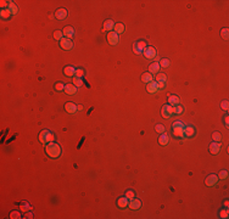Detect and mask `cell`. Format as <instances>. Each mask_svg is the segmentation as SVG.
I'll return each instance as SVG.
<instances>
[{
  "mask_svg": "<svg viewBox=\"0 0 229 219\" xmlns=\"http://www.w3.org/2000/svg\"><path fill=\"white\" fill-rule=\"evenodd\" d=\"M156 49H155L154 46H146L145 49H144V51H143V55L146 57V58H149V60H152L154 57H156Z\"/></svg>",
  "mask_w": 229,
  "mask_h": 219,
  "instance_id": "cell-5",
  "label": "cell"
},
{
  "mask_svg": "<svg viewBox=\"0 0 229 219\" xmlns=\"http://www.w3.org/2000/svg\"><path fill=\"white\" fill-rule=\"evenodd\" d=\"M73 84H75L77 88H78V86H82V85H83V80H82V78L75 77V79H73Z\"/></svg>",
  "mask_w": 229,
  "mask_h": 219,
  "instance_id": "cell-37",
  "label": "cell"
},
{
  "mask_svg": "<svg viewBox=\"0 0 229 219\" xmlns=\"http://www.w3.org/2000/svg\"><path fill=\"white\" fill-rule=\"evenodd\" d=\"M217 177H218V179H227L228 178V172L227 171H221Z\"/></svg>",
  "mask_w": 229,
  "mask_h": 219,
  "instance_id": "cell-39",
  "label": "cell"
},
{
  "mask_svg": "<svg viewBox=\"0 0 229 219\" xmlns=\"http://www.w3.org/2000/svg\"><path fill=\"white\" fill-rule=\"evenodd\" d=\"M45 152L50 158H57L61 155V147L56 143H49L45 146Z\"/></svg>",
  "mask_w": 229,
  "mask_h": 219,
  "instance_id": "cell-1",
  "label": "cell"
},
{
  "mask_svg": "<svg viewBox=\"0 0 229 219\" xmlns=\"http://www.w3.org/2000/svg\"><path fill=\"white\" fill-rule=\"evenodd\" d=\"M12 15L11 11L9 10V9H1V11H0V16H1L3 18H9Z\"/></svg>",
  "mask_w": 229,
  "mask_h": 219,
  "instance_id": "cell-27",
  "label": "cell"
},
{
  "mask_svg": "<svg viewBox=\"0 0 229 219\" xmlns=\"http://www.w3.org/2000/svg\"><path fill=\"white\" fill-rule=\"evenodd\" d=\"M145 48H146V42H144V40H139V42L133 44V51H134L136 55L143 54Z\"/></svg>",
  "mask_w": 229,
  "mask_h": 219,
  "instance_id": "cell-4",
  "label": "cell"
},
{
  "mask_svg": "<svg viewBox=\"0 0 229 219\" xmlns=\"http://www.w3.org/2000/svg\"><path fill=\"white\" fill-rule=\"evenodd\" d=\"M54 38L57 40V42H60V40L63 38V33L62 31H55L54 32Z\"/></svg>",
  "mask_w": 229,
  "mask_h": 219,
  "instance_id": "cell-30",
  "label": "cell"
},
{
  "mask_svg": "<svg viewBox=\"0 0 229 219\" xmlns=\"http://www.w3.org/2000/svg\"><path fill=\"white\" fill-rule=\"evenodd\" d=\"M113 29H114V32H116L117 34H120V33H124V31H126V26L123 25V23H116V25H114V27H113Z\"/></svg>",
  "mask_w": 229,
  "mask_h": 219,
  "instance_id": "cell-25",
  "label": "cell"
},
{
  "mask_svg": "<svg viewBox=\"0 0 229 219\" xmlns=\"http://www.w3.org/2000/svg\"><path fill=\"white\" fill-rule=\"evenodd\" d=\"M67 15H68V12L66 9H57L56 12H55V17H56L57 20H65Z\"/></svg>",
  "mask_w": 229,
  "mask_h": 219,
  "instance_id": "cell-13",
  "label": "cell"
},
{
  "mask_svg": "<svg viewBox=\"0 0 229 219\" xmlns=\"http://www.w3.org/2000/svg\"><path fill=\"white\" fill-rule=\"evenodd\" d=\"M173 111H174L176 115H182L183 111H184V108H183V106H180V105H177V106L173 107Z\"/></svg>",
  "mask_w": 229,
  "mask_h": 219,
  "instance_id": "cell-35",
  "label": "cell"
},
{
  "mask_svg": "<svg viewBox=\"0 0 229 219\" xmlns=\"http://www.w3.org/2000/svg\"><path fill=\"white\" fill-rule=\"evenodd\" d=\"M7 9L11 11V13H12V15H15V13H17V12H18V7H17V5H16L15 3H12V1H10V3H9V7H7Z\"/></svg>",
  "mask_w": 229,
  "mask_h": 219,
  "instance_id": "cell-26",
  "label": "cell"
},
{
  "mask_svg": "<svg viewBox=\"0 0 229 219\" xmlns=\"http://www.w3.org/2000/svg\"><path fill=\"white\" fill-rule=\"evenodd\" d=\"M158 63H160V67L166 68V67H168V66H169V60H168V58H161Z\"/></svg>",
  "mask_w": 229,
  "mask_h": 219,
  "instance_id": "cell-33",
  "label": "cell"
},
{
  "mask_svg": "<svg viewBox=\"0 0 229 219\" xmlns=\"http://www.w3.org/2000/svg\"><path fill=\"white\" fill-rule=\"evenodd\" d=\"M113 27H114V22L112 20H106V21L104 22V29H103V32H105V31H112Z\"/></svg>",
  "mask_w": 229,
  "mask_h": 219,
  "instance_id": "cell-21",
  "label": "cell"
},
{
  "mask_svg": "<svg viewBox=\"0 0 229 219\" xmlns=\"http://www.w3.org/2000/svg\"><path fill=\"white\" fill-rule=\"evenodd\" d=\"M65 110H66V112L71 113V115H73V113H76L77 111H78L76 104H73V102H66L65 104Z\"/></svg>",
  "mask_w": 229,
  "mask_h": 219,
  "instance_id": "cell-15",
  "label": "cell"
},
{
  "mask_svg": "<svg viewBox=\"0 0 229 219\" xmlns=\"http://www.w3.org/2000/svg\"><path fill=\"white\" fill-rule=\"evenodd\" d=\"M54 139H55V135L48 129L42 130L40 131V134H39V141L42 144H44V145H47L49 143H53Z\"/></svg>",
  "mask_w": 229,
  "mask_h": 219,
  "instance_id": "cell-3",
  "label": "cell"
},
{
  "mask_svg": "<svg viewBox=\"0 0 229 219\" xmlns=\"http://www.w3.org/2000/svg\"><path fill=\"white\" fill-rule=\"evenodd\" d=\"M212 140L217 141V143H221L222 141V134L219 133V131H214V133H212Z\"/></svg>",
  "mask_w": 229,
  "mask_h": 219,
  "instance_id": "cell-28",
  "label": "cell"
},
{
  "mask_svg": "<svg viewBox=\"0 0 229 219\" xmlns=\"http://www.w3.org/2000/svg\"><path fill=\"white\" fill-rule=\"evenodd\" d=\"M107 42L111 45H117L118 42H120V36L116 32H109L107 34Z\"/></svg>",
  "mask_w": 229,
  "mask_h": 219,
  "instance_id": "cell-7",
  "label": "cell"
},
{
  "mask_svg": "<svg viewBox=\"0 0 229 219\" xmlns=\"http://www.w3.org/2000/svg\"><path fill=\"white\" fill-rule=\"evenodd\" d=\"M158 71H160V63L158 62H152V63H150V66H149V73H151V74H157L158 73Z\"/></svg>",
  "mask_w": 229,
  "mask_h": 219,
  "instance_id": "cell-18",
  "label": "cell"
},
{
  "mask_svg": "<svg viewBox=\"0 0 229 219\" xmlns=\"http://www.w3.org/2000/svg\"><path fill=\"white\" fill-rule=\"evenodd\" d=\"M221 36H222L223 39L227 40L229 38V29L228 28H222L221 29Z\"/></svg>",
  "mask_w": 229,
  "mask_h": 219,
  "instance_id": "cell-32",
  "label": "cell"
},
{
  "mask_svg": "<svg viewBox=\"0 0 229 219\" xmlns=\"http://www.w3.org/2000/svg\"><path fill=\"white\" fill-rule=\"evenodd\" d=\"M173 113H174V111H173V106H171V105H163L162 108H161V115L162 117L164 118H169Z\"/></svg>",
  "mask_w": 229,
  "mask_h": 219,
  "instance_id": "cell-6",
  "label": "cell"
},
{
  "mask_svg": "<svg viewBox=\"0 0 229 219\" xmlns=\"http://www.w3.org/2000/svg\"><path fill=\"white\" fill-rule=\"evenodd\" d=\"M65 91L67 95H75L77 93V86L75 84H66L65 85Z\"/></svg>",
  "mask_w": 229,
  "mask_h": 219,
  "instance_id": "cell-17",
  "label": "cell"
},
{
  "mask_svg": "<svg viewBox=\"0 0 229 219\" xmlns=\"http://www.w3.org/2000/svg\"><path fill=\"white\" fill-rule=\"evenodd\" d=\"M219 216H221V218H223V219H227L228 218V211L227 209H223V211L219 212Z\"/></svg>",
  "mask_w": 229,
  "mask_h": 219,
  "instance_id": "cell-41",
  "label": "cell"
},
{
  "mask_svg": "<svg viewBox=\"0 0 229 219\" xmlns=\"http://www.w3.org/2000/svg\"><path fill=\"white\" fill-rule=\"evenodd\" d=\"M128 207H129L130 209H134V211H136V209H139L140 207H141V202H140V200H138V198H132V200H129V203H128Z\"/></svg>",
  "mask_w": 229,
  "mask_h": 219,
  "instance_id": "cell-12",
  "label": "cell"
},
{
  "mask_svg": "<svg viewBox=\"0 0 229 219\" xmlns=\"http://www.w3.org/2000/svg\"><path fill=\"white\" fill-rule=\"evenodd\" d=\"M224 123H226V125H228V124H229V117H228V116H226V117H224Z\"/></svg>",
  "mask_w": 229,
  "mask_h": 219,
  "instance_id": "cell-46",
  "label": "cell"
},
{
  "mask_svg": "<svg viewBox=\"0 0 229 219\" xmlns=\"http://www.w3.org/2000/svg\"><path fill=\"white\" fill-rule=\"evenodd\" d=\"M0 6H1L3 9L6 7V6L9 7V4H7V1H5V0H3V1H0Z\"/></svg>",
  "mask_w": 229,
  "mask_h": 219,
  "instance_id": "cell-43",
  "label": "cell"
},
{
  "mask_svg": "<svg viewBox=\"0 0 229 219\" xmlns=\"http://www.w3.org/2000/svg\"><path fill=\"white\" fill-rule=\"evenodd\" d=\"M62 33H63V35H65V38L71 39L72 36L75 35V29H73V27H71V26H66L65 28H63Z\"/></svg>",
  "mask_w": 229,
  "mask_h": 219,
  "instance_id": "cell-14",
  "label": "cell"
},
{
  "mask_svg": "<svg viewBox=\"0 0 229 219\" xmlns=\"http://www.w3.org/2000/svg\"><path fill=\"white\" fill-rule=\"evenodd\" d=\"M26 218H28V219L33 218V214H32V213H26Z\"/></svg>",
  "mask_w": 229,
  "mask_h": 219,
  "instance_id": "cell-47",
  "label": "cell"
},
{
  "mask_svg": "<svg viewBox=\"0 0 229 219\" xmlns=\"http://www.w3.org/2000/svg\"><path fill=\"white\" fill-rule=\"evenodd\" d=\"M11 218H21V217H20V213L12 212V213H11Z\"/></svg>",
  "mask_w": 229,
  "mask_h": 219,
  "instance_id": "cell-44",
  "label": "cell"
},
{
  "mask_svg": "<svg viewBox=\"0 0 229 219\" xmlns=\"http://www.w3.org/2000/svg\"><path fill=\"white\" fill-rule=\"evenodd\" d=\"M166 79H167V77H166V74H164V73H157V74H156V82H158V83H160V82H163V83H164V82H166Z\"/></svg>",
  "mask_w": 229,
  "mask_h": 219,
  "instance_id": "cell-29",
  "label": "cell"
},
{
  "mask_svg": "<svg viewBox=\"0 0 229 219\" xmlns=\"http://www.w3.org/2000/svg\"><path fill=\"white\" fill-rule=\"evenodd\" d=\"M168 141H169V138H168V135L166 134V133H162L161 135H160V138H158V144L160 145H167L168 144Z\"/></svg>",
  "mask_w": 229,
  "mask_h": 219,
  "instance_id": "cell-22",
  "label": "cell"
},
{
  "mask_svg": "<svg viewBox=\"0 0 229 219\" xmlns=\"http://www.w3.org/2000/svg\"><path fill=\"white\" fill-rule=\"evenodd\" d=\"M128 203H129V200H128L126 196L124 197H121V198H118V201H117V204H118V207L120 208H126V207H128Z\"/></svg>",
  "mask_w": 229,
  "mask_h": 219,
  "instance_id": "cell-20",
  "label": "cell"
},
{
  "mask_svg": "<svg viewBox=\"0 0 229 219\" xmlns=\"http://www.w3.org/2000/svg\"><path fill=\"white\" fill-rule=\"evenodd\" d=\"M164 129H166V128H164L163 124H156V125H155V130H156L157 133H160V134L164 133Z\"/></svg>",
  "mask_w": 229,
  "mask_h": 219,
  "instance_id": "cell-36",
  "label": "cell"
},
{
  "mask_svg": "<svg viewBox=\"0 0 229 219\" xmlns=\"http://www.w3.org/2000/svg\"><path fill=\"white\" fill-rule=\"evenodd\" d=\"M179 102H180V100L177 95H172V94L168 95V105H171V106L174 107L177 105H179Z\"/></svg>",
  "mask_w": 229,
  "mask_h": 219,
  "instance_id": "cell-16",
  "label": "cell"
},
{
  "mask_svg": "<svg viewBox=\"0 0 229 219\" xmlns=\"http://www.w3.org/2000/svg\"><path fill=\"white\" fill-rule=\"evenodd\" d=\"M217 181H218V177L216 174H210L207 178H206L205 184H206V186H208V188H212V186H214L217 184Z\"/></svg>",
  "mask_w": 229,
  "mask_h": 219,
  "instance_id": "cell-8",
  "label": "cell"
},
{
  "mask_svg": "<svg viewBox=\"0 0 229 219\" xmlns=\"http://www.w3.org/2000/svg\"><path fill=\"white\" fill-rule=\"evenodd\" d=\"M184 134H185V136H188V138L193 136V135L195 134V129H194V127H191V125H186V127L184 128Z\"/></svg>",
  "mask_w": 229,
  "mask_h": 219,
  "instance_id": "cell-24",
  "label": "cell"
},
{
  "mask_svg": "<svg viewBox=\"0 0 229 219\" xmlns=\"http://www.w3.org/2000/svg\"><path fill=\"white\" fill-rule=\"evenodd\" d=\"M184 128H185V125L183 124L180 121L173 122V124H172V130H173V134H174V136H177V138H185Z\"/></svg>",
  "mask_w": 229,
  "mask_h": 219,
  "instance_id": "cell-2",
  "label": "cell"
},
{
  "mask_svg": "<svg viewBox=\"0 0 229 219\" xmlns=\"http://www.w3.org/2000/svg\"><path fill=\"white\" fill-rule=\"evenodd\" d=\"M63 73H65L66 77H73L76 76V68L72 66H66L63 68Z\"/></svg>",
  "mask_w": 229,
  "mask_h": 219,
  "instance_id": "cell-19",
  "label": "cell"
},
{
  "mask_svg": "<svg viewBox=\"0 0 229 219\" xmlns=\"http://www.w3.org/2000/svg\"><path fill=\"white\" fill-rule=\"evenodd\" d=\"M157 83H158V82H157ZM162 88H164V83H163V82H160V83H158V89H162Z\"/></svg>",
  "mask_w": 229,
  "mask_h": 219,
  "instance_id": "cell-45",
  "label": "cell"
},
{
  "mask_svg": "<svg viewBox=\"0 0 229 219\" xmlns=\"http://www.w3.org/2000/svg\"><path fill=\"white\" fill-rule=\"evenodd\" d=\"M83 74H84L83 70H76V77H78V78H82V77H83Z\"/></svg>",
  "mask_w": 229,
  "mask_h": 219,
  "instance_id": "cell-42",
  "label": "cell"
},
{
  "mask_svg": "<svg viewBox=\"0 0 229 219\" xmlns=\"http://www.w3.org/2000/svg\"><path fill=\"white\" fill-rule=\"evenodd\" d=\"M54 89L56 91H65V84L63 83H56L54 85Z\"/></svg>",
  "mask_w": 229,
  "mask_h": 219,
  "instance_id": "cell-34",
  "label": "cell"
},
{
  "mask_svg": "<svg viewBox=\"0 0 229 219\" xmlns=\"http://www.w3.org/2000/svg\"><path fill=\"white\" fill-rule=\"evenodd\" d=\"M228 107H229V102H228V100H223V101L221 102V108L224 110V111H228Z\"/></svg>",
  "mask_w": 229,
  "mask_h": 219,
  "instance_id": "cell-40",
  "label": "cell"
},
{
  "mask_svg": "<svg viewBox=\"0 0 229 219\" xmlns=\"http://www.w3.org/2000/svg\"><path fill=\"white\" fill-rule=\"evenodd\" d=\"M141 80L144 82V83H150V82H152L154 80V77H152V74L151 73H149V72H146V73H144L143 76H141Z\"/></svg>",
  "mask_w": 229,
  "mask_h": 219,
  "instance_id": "cell-23",
  "label": "cell"
},
{
  "mask_svg": "<svg viewBox=\"0 0 229 219\" xmlns=\"http://www.w3.org/2000/svg\"><path fill=\"white\" fill-rule=\"evenodd\" d=\"M77 108H78V111H82V110H83V106H82V105H79V106H77Z\"/></svg>",
  "mask_w": 229,
  "mask_h": 219,
  "instance_id": "cell-48",
  "label": "cell"
},
{
  "mask_svg": "<svg viewBox=\"0 0 229 219\" xmlns=\"http://www.w3.org/2000/svg\"><path fill=\"white\" fill-rule=\"evenodd\" d=\"M222 149V145L221 143H217V141H212L211 144H210V152L212 155H217L219 151H221Z\"/></svg>",
  "mask_w": 229,
  "mask_h": 219,
  "instance_id": "cell-11",
  "label": "cell"
},
{
  "mask_svg": "<svg viewBox=\"0 0 229 219\" xmlns=\"http://www.w3.org/2000/svg\"><path fill=\"white\" fill-rule=\"evenodd\" d=\"M146 90H148L150 94H155V93H157V91L160 90V89H158V83H157L156 80L150 82V83H148V85H146Z\"/></svg>",
  "mask_w": 229,
  "mask_h": 219,
  "instance_id": "cell-10",
  "label": "cell"
},
{
  "mask_svg": "<svg viewBox=\"0 0 229 219\" xmlns=\"http://www.w3.org/2000/svg\"><path fill=\"white\" fill-rule=\"evenodd\" d=\"M124 196H126V197H127L128 200H132V198H134V197H135V194H134V191H133V190H128Z\"/></svg>",
  "mask_w": 229,
  "mask_h": 219,
  "instance_id": "cell-38",
  "label": "cell"
},
{
  "mask_svg": "<svg viewBox=\"0 0 229 219\" xmlns=\"http://www.w3.org/2000/svg\"><path fill=\"white\" fill-rule=\"evenodd\" d=\"M60 46H61V49H63V50H71V49L73 48V43H72L71 39H68V38H62V39L60 40Z\"/></svg>",
  "mask_w": 229,
  "mask_h": 219,
  "instance_id": "cell-9",
  "label": "cell"
},
{
  "mask_svg": "<svg viewBox=\"0 0 229 219\" xmlns=\"http://www.w3.org/2000/svg\"><path fill=\"white\" fill-rule=\"evenodd\" d=\"M20 209H21V211H23V212H27V211H31L32 207H31V204H29V203H27V202H22V203H21Z\"/></svg>",
  "mask_w": 229,
  "mask_h": 219,
  "instance_id": "cell-31",
  "label": "cell"
}]
</instances>
